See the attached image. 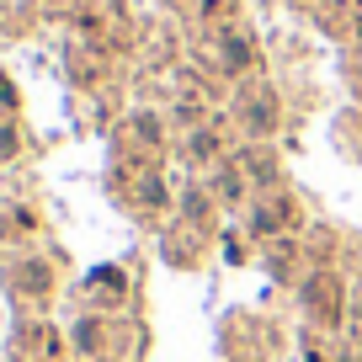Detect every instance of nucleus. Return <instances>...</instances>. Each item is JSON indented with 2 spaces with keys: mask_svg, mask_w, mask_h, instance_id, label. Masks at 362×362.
<instances>
[{
  "mask_svg": "<svg viewBox=\"0 0 362 362\" xmlns=\"http://www.w3.org/2000/svg\"><path fill=\"white\" fill-rule=\"evenodd\" d=\"M304 309L315 315V325H330V330H336V320H341V277L315 272V277L304 283Z\"/></svg>",
  "mask_w": 362,
  "mask_h": 362,
  "instance_id": "nucleus-1",
  "label": "nucleus"
},
{
  "mask_svg": "<svg viewBox=\"0 0 362 362\" xmlns=\"http://www.w3.org/2000/svg\"><path fill=\"white\" fill-rule=\"evenodd\" d=\"M293 203H272V197H261V208L250 214V229H256L261 240H272V235H288L293 229Z\"/></svg>",
  "mask_w": 362,
  "mask_h": 362,
  "instance_id": "nucleus-2",
  "label": "nucleus"
},
{
  "mask_svg": "<svg viewBox=\"0 0 362 362\" xmlns=\"http://www.w3.org/2000/svg\"><path fill=\"white\" fill-rule=\"evenodd\" d=\"M86 293L96 298V304H123V272L117 267H96L86 277Z\"/></svg>",
  "mask_w": 362,
  "mask_h": 362,
  "instance_id": "nucleus-3",
  "label": "nucleus"
},
{
  "mask_svg": "<svg viewBox=\"0 0 362 362\" xmlns=\"http://www.w3.org/2000/svg\"><path fill=\"white\" fill-rule=\"evenodd\" d=\"M16 288H22L27 298H48L54 293V272H48L43 261H22V267H16Z\"/></svg>",
  "mask_w": 362,
  "mask_h": 362,
  "instance_id": "nucleus-4",
  "label": "nucleus"
},
{
  "mask_svg": "<svg viewBox=\"0 0 362 362\" xmlns=\"http://www.w3.org/2000/svg\"><path fill=\"white\" fill-rule=\"evenodd\" d=\"M22 351H27V357L37 351V362H54V357H59V336L43 325V320H37V325L22 330Z\"/></svg>",
  "mask_w": 362,
  "mask_h": 362,
  "instance_id": "nucleus-5",
  "label": "nucleus"
},
{
  "mask_svg": "<svg viewBox=\"0 0 362 362\" xmlns=\"http://www.w3.org/2000/svg\"><path fill=\"white\" fill-rule=\"evenodd\" d=\"M75 346L86 351V357H96V351H102V320H80L75 325Z\"/></svg>",
  "mask_w": 362,
  "mask_h": 362,
  "instance_id": "nucleus-6",
  "label": "nucleus"
},
{
  "mask_svg": "<svg viewBox=\"0 0 362 362\" xmlns=\"http://www.w3.org/2000/svg\"><path fill=\"white\" fill-rule=\"evenodd\" d=\"M139 203H144V208H165V203H170L165 181H160V176H144V181H139Z\"/></svg>",
  "mask_w": 362,
  "mask_h": 362,
  "instance_id": "nucleus-7",
  "label": "nucleus"
},
{
  "mask_svg": "<svg viewBox=\"0 0 362 362\" xmlns=\"http://www.w3.org/2000/svg\"><path fill=\"white\" fill-rule=\"evenodd\" d=\"M214 192L224 197V203H240V197H245V181H240L235 170H218V176H214Z\"/></svg>",
  "mask_w": 362,
  "mask_h": 362,
  "instance_id": "nucleus-8",
  "label": "nucleus"
},
{
  "mask_svg": "<svg viewBox=\"0 0 362 362\" xmlns=\"http://www.w3.org/2000/svg\"><path fill=\"white\" fill-rule=\"evenodd\" d=\"M245 128H250V134H267V128H272V102L245 107Z\"/></svg>",
  "mask_w": 362,
  "mask_h": 362,
  "instance_id": "nucleus-9",
  "label": "nucleus"
},
{
  "mask_svg": "<svg viewBox=\"0 0 362 362\" xmlns=\"http://www.w3.org/2000/svg\"><path fill=\"white\" fill-rule=\"evenodd\" d=\"M208 214H214V203H208L203 192H187V218H192V224H208Z\"/></svg>",
  "mask_w": 362,
  "mask_h": 362,
  "instance_id": "nucleus-10",
  "label": "nucleus"
},
{
  "mask_svg": "<svg viewBox=\"0 0 362 362\" xmlns=\"http://www.w3.org/2000/svg\"><path fill=\"white\" fill-rule=\"evenodd\" d=\"M192 155H197V160H214V155H218V134H197V139H192Z\"/></svg>",
  "mask_w": 362,
  "mask_h": 362,
  "instance_id": "nucleus-11",
  "label": "nucleus"
}]
</instances>
